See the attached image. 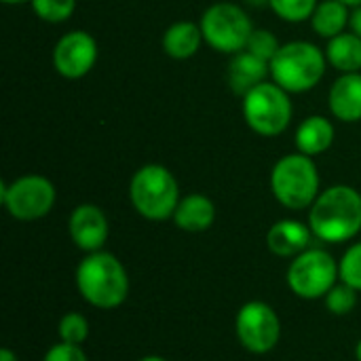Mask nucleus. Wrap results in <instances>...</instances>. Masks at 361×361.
Here are the masks:
<instances>
[{"instance_id": "nucleus-8", "label": "nucleus", "mask_w": 361, "mask_h": 361, "mask_svg": "<svg viewBox=\"0 0 361 361\" xmlns=\"http://www.w3.org/2000/svg\"><path fill=\"white\" fill-rule=\"evenodd\" d=\"M0 201L6 214L19 222H36L51 214L57 201L55 184L40 173H25L2 182Z\"/></svg>"}, {"instance_id": "nucleus-33", "label": "nucleus", "mask_w": 361, "mask_h": 361, "mask_svg": "<svg viewBox=\"0 0 361 361\" xmlns=\"http://www.w3.org/2000/svg\"><path fill=\"white\" fill-rule=\"evenodd\" d=\"M347 6H351V8H355V6H360L361 4V0H343Z\"/></svg>"}, {"instance_id": "nucleus-22", "label": "nucleus", "mask_w": 361, "mask_h": 361, "mask_svg": "<svg viewBox=\"0 0 361 361\" xmlns=\"http://www.w3.org/2000/svg\"><path fill=\"white\" fill-rule=\"evenodd\" d=\"M319 0H269V8L286 23H305L311 19Z\"/></svg>"}, {"instance_id": "nucleus-34", "label": "nucleus", "mask_w": 361, "mask_h": 361, "mask_svg": "<svg viewBox=\"0 0 361 361\" xmlns=\"http://www.w3.org/2000/svg\"><path fill=\"white\" fill-rule=\"evenodd\" d=\"M355 357H357V361H361V341L357 343V347H355Z\"/></svg>"}, {"instance_id": "nucleus-31", "label": "nucleus", "mask_w": 361, "mask_h": 361, "mask_svg": "<svg viewBox=\"0 0 361 361\" xmlns=\"http://www.w3.org/2000/svg\"><path fill=\"white\" fill-rule=\"evenodd\" d=\"M2 4H6V6H17V4H30V0H0Z\"/></svg>"}, {"instance_id": "nucleus-11", "label": "nucleus", "mask_w": 361, "mask_h": 361, "mask_svg": "<svg viewBox=\"0 0 361 361\" xmlns=\"http://www.w3.org/2000/svg\"><path fill=\"white\" fill-rule=\"evenodd\" d=\"M99 44L87 30H68L53 47L51 61L55 72L66 80L85 78L97 63Z\"/></svg>"}, {"instance_id": "nucleus-21", "label": "nucleus", "mask_w": 361, "mask_h": 361, "mask_svg": "<svg viewBox=\"0 0 361 361\" xmlns=\"http://www.w3.org/2000/svg\"><path fill=\"white\" fill-rule=\"evenodd\" d=\"M30 6L40 21L59 25L74 15L76 0H30Z\"/></svg>"}, {"instance_id": "nucleus-7", "label": "nucleus", "mask_w": 361, "mask_h": 361, "mask_svg": "<svg viewBox=\"0 0 361 361\" xmlns=\"http://www.w3.org/2000/svg\"><path fill=\"white\" fill-rule=\"evenodd\" d=\"M199 25L205 44L222 55L245 51L247 40L254 32L250 13L241 4L231 0H218L209 4L199 17Z\"/></svg>"}, {"instance_id": "nucleus-19", "label": "nucleus", "mask_w": 361, "mask_h": 361, "mask_svg": "<svg viewBox=\"0 0 361 361\" xmlns=\"http://www.w3.org/2000/svg\"><path fill=\"white\" fill-rule=\"evenodd\" d=\"M349 19L351 6H347L343 0H319L309 23L319 38L330 40L349 30Z\"/></svg>"}, {"instance_id": "nucleus-25", "label": "nucleus", "mask_w": 361, "mask_h": 361, "mask_svg": "<svg viewBox=\"0 0 361 361\" xmlns=\"http://www.w3.org/2000/svg\"><path fill=\"white\" fill-rule=\"evenodd\" d=\"M279 47H281V42L275 36V32H271L267 27H254V32H252V36L247 40L245 51H250L252 55H256V57H260V59L271 63V59L277 55Z\"/></svg>"}, {"instance_id": "nucleus-12", "label": "nucleus", "mask_w": 361, "mask_h": 361, "mask_svg": "<svg viewBox=\"0 0 361 361\" xmlns=\"http://www.w3.org/2000/svg\"><path fill=\"white\" fill-rule=\"evenodd\" d=\"M68 233H70L72 243L85 254L104 250L108 235H110L106 212L95 203L76 205L68 218Z\"/></svg>"}, {"instance_id": "nucleus-26", "label": "nucleus", "mask_w": 361, "mask_h": 361, "mask_svg": "<svg viewBox=\"0 0 361 361\" xmlns=\"http://www.w3.org/2000/svg\"><path fill=\"white\" fill-rule=\"evenodd\" d=\"M341 281L361 292V241L351 245L338 262Z\"/></svg>"}, {"instance_id": "nucleus-2", "label": "nucleus", "mask_w": 361, "mask_h": 361, "mask_svg": "<svg viewBox=\"0 0 361 361\" xmlns=\"http://www.w3.org/2000/svg\"><path fill=\"white\" fill-rule=\"evenodd\" d=\"M76 288L91 307L112 311L129 296V275L114 254L99 250L78 262Z\"/></svg>"}, {"instance_id": "nucleus-29", "label": "nucleus", "mask_w": 361, "mask_h": 361, "mask_svg": "<svg viewBox=\"0 0 361 361\" xmlns=\"http://www.w3.org/2000/svg\"><path fill=\"white\" fill-rule=\"evenodd\" d=\"M0 361H19V360H17V355H15L11 349H6V347H4V349L0 351Z\"/></svg>"}, {"instance_id": "nucleus-27", "label": "nucleus", "mask_w": 361, "mask_h": 361, "mask_svg": "<svg viewBox=\"0 0 361 361\" xmlns=\"http://www.w3.org/2000/svg\"><path fill=\"white\" fill-rule=\"evenodd\" d=\"M42 361H89L87 353L82 351L80 345H70V343H57L53 345L47 353H44V360Z\"/></svg>"}, {"instance_id": "nucleus-10", "label": "nucleus", "mask_w": 361, "mask_h": 361, "mask_svg": "<svg viewBox=\"0 0 361 361\" xmlns=\"http://www.w3.org/2000/svg\"><path fill=\"white\" fill-rule=\"evenodd\" d=\"M235 332L245 351L264 355L277 347L281 338V322L271 305L262 300H250L237 313Z\"/></svg>"}, {"instance_id": "nucleus-5", "label": "nucleus", "mask_w": 361, "mask_h": 361, "mask_svg": "<svg viewBox=\"0 0 361 361\" xmlns=\"http://www.w3.org/2000/svg\"><path fill=\"white\" fill-rule=\"evenodd\" d=\"M180 199V184L173 171L161 163L137 167L129 180V203L144 220H171Z\"/></svg>"}, {"instance_id": "nucleus-24", "label": "nucleus", "mask_w": 361, "mask_h": 361, "mask_svg": "<svg viewBox=\"0 0 361 361\" xmlns=\"http://www.w3.org/2000/svg\"><path fill=\"white\" fill-rule=\"evenodd\" d=\"M357 290L355 288H351V286H347V283H343V281H338L328 294H326V309L332 313V315H338V317H343V315H349L355 307H357Z\"/></svg>"}, {"instance_id": "nucleus-1", "label": "nucleus", "mask_w": 361, "mask_h": 361, "mask_svg": "<svg viewBox=\"0 0 361 361\" xmlns=\"http://www.w3.org/2000/svg\"><path fill=\"white\" fill-rule=\"evenodd\" d=\"M309 226L324 243H347L361 231V192L334 184L319 192L309 209Z\"/></svg>"}, {"instance_id": "nucleus-20", "label": "nucleus", "mask_w": 361, "mask_h": 361, "mask_svg": "<svg viewBox=\"0 0 361 361\" xmlns=\"http://www.w3.org/2000/svg\"><path fill=\"white\" fill-rule=\"evenodd\" d=\"M328 66L338 74L361 72V38L351 30L330 38L324 47Z\"/></svg>"}, {"instance_id": "nucleus-14", "label": "nucleus", "mask_w": 361, "mask_h": 361, "mask_svg": "<svg viewBox=\"0 0 361 361\" xmlns=\"http://www.w3.org/2000/svg\"><path fill=\"white\" fill-rule=\"evenodd\" d=\"M313 231L309 226V222H300L294 218H286L275 222L269 233H267V247L279 256V258H296L302 252H307L311 247L313 241Z\"/></svg>"}, {"instance_id": "nucleus-3", "label": "nucleus", "mask_w": 361, "mask_h": 361, "mask_svg": "<svg viewBox=\"0 0 361 361\" xmlns=\"http://www.w3.org/2000/svg\"><path fill=\"white\" fill-rule=\"evenodd\" d=\"M326 51L311 40L281 42L277 55L271 59V80L290 95L313 91L326 76Z\"/></svg>"}, {"instance_id": "nucleus-16", "label": "nucleus", "mask_w": 361, "mask_h": 361, "mask_svg": "<svg viewBox=\"0 0 361 361\" xmlns=\"http://www.w3.org/2000/svg\"><path fill=\"white\" fill-rule=\"evenodd\" d=\"M271 78V63L252 55L250 51H241L231 55L226 80L235 95L243 97L247 91L258 87L260 82Z\"/></svg>"}, {"instance_id": "nucleus-13", "label": "nucleus", "mask_w": 361, "mask_h": 361, "mask_svg": "<svg viewBox=\"0 0 361 361\" xmlns=\"http://www.w3.org/2000/svg\"><path fill=\"white\" fill-rule=\"evenodd\" d=\"M328 108L338 123H361V72L338 74L328 91Z\"/></svg>"}, {"instance_id": "nucleus-4", "label": "nucleus", "mask_w": 361, "mask_h": 361, "mask_svg": "<svg viewBox=\"0 0 361 361\" xmlns=\"http://www.w3.org/2000/svg\"><path fill=\"white\" fill-rule=\"evenodd\" d=\"M269 184L275 201L290 212L311 209L322 192V176L315 159L298 150L277 159Z\"/></svg>"}, {"instance_id": "nucleus-30", "label": "nucleus", "mask_w": 361, "mask_h": 361, "mask_svg": "<svg viewBox=\"0 0 361 361\" xmlns=\"http://www.w3.org/2000/svg\"><path fill=\"white\" fill-rule=\"evenodd\" d=\"M245 4L256 6V8H262V6H269V0H245Z\"/></svg>"}, {"instance_id": "nucleus-17", "label": "nucleus", "mask_w": 361, "mask_h": 361, "mask_svg": "<svg viewBox=\"0 0 361 361\" xmlns=\"http://www.w3.org/2000/svg\"><path fill=\"white\" fill-rule=\"evenodd\" d=\"M203 44H205V40H203L201 25H199V21H190V19L173 21L171 25L165 27V32L161 36L163 53L176 61L192 59L201 51Z\"/></svg>"}, {"instance_id": "nucleus-32", "label": "nucleus", "mask_w": 361, "mask_h": 361, "mask_svg": "<svg viewBox=\"0 0 361 361\" xmlns=\"http://www.w3.org/2000/svg\"><path fill=\"white\" fill-rule=\"evenodd\" d=\"M140 361H167L165 357H159V355H146V357H142Z\"/></svg>"}, {"instance_id": "nucleus-23", "label": "nucleus", "mask_w": 361, "mask_h": 361, "mask_svg": "<svg viewBox=\"0 0 361 361\" xmlns=\"http://www.w3.org/2000/svg\"><path fill=\"white\" fill-rule=\"evenodd\" d=\"M57 334L61 343H70V345H82L89 338V322L82 313L70 311L59 319L57 326Z\"/></svg>"}, {"instance_id": "nucleus-18", "label": "nucleus", "mask_w": 361, "mask_h": 361, "mask_svg": "<svg viewBox=\"0 0 361 361\" xmlns=\"http://www.w3.org/2000/svg\"><path fill=\"white\" fill-rule=\"evenodd\" d=\"M218 216L216 203L203 192H190L180 199L173 212V224L184 233H205L214 226Z\"/></svg>"}, {"instance_id": "nucleus-6", "label": "nucleus", "mask_w": 361, "mask_h": 361, "mask_svg": "<svg viewBox=\"0 0 361 361\" xmlns=\"http://www.w3.org/2000/svg\"><path fill=\"white\" fill-rule=\"evenodd\" d=\"M241 114L256 135L279 137L288 131L294 116L292 95L269 78L241 97Z\"/></svg>"}, {"instance_id": "nucleus-15", "label": "nucleus", "mask_w": 361, "mask_h": 361, "mask_svg": "<svg viewBox=\"0 0 361 361\" xmlns=\"http://www.w3.org/2000/svg\"><path fill=\"white\" fill-rule=\"evenodd\" d=\"M334 142H336V125L332 118L324 114L307 116L305 121H300L294 133L296 150L313 159L326 154L334 146Z\"/></svg>"}, {"instance_id": "nucleus-28", "label": "nucleus", "mask_w": 361, "mask_h": 361, "mask_svg": "<svg viewBox=\"0 0 361 361\" xmlns=\"http://www.w3.org/2000/svg\"><path fill=\"white\" fill-rule=\"evenodd\" d=\"M349 30H351L353 34H357V36L361 38V4H360V6H355V8H351Z\"/></svg>"}, {"instance_id": "nucleus-9", "label": "nucleus", "mask_w": 361, "mask_h": 361, "mask_svg": "<svg viewBox=\"0 0 361 361\" xmlns=\"http://www.w3.org/2000/svg\"><path fill=\"white\" fill-rule=\"evenodd\" d=\"M286 279L298 298L319 300L326 298V294L338 283V262L330 252L322 247H309L292 260Z\"/></svg>"}]
</instances>
